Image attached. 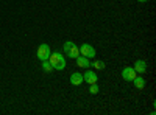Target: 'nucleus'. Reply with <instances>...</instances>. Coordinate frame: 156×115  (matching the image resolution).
Wrapping results in <instances>:
<instances>
[{
    "label": "nucleus",
    "mask_w": 156,
    "mask_h": 115,
    "mask_svg": "<svg viewBox=\"0 0 156 115\" xmlns=\"http://www.w3.org/2000/svg\"><path fill=\"white\" fill-rule=\"evenodd\" d=\"M80 48V55L81 56H86V58H95L97 56V52H95V48L90 45V44H83L81 47H78Z\"/></svg>",
    "instance_id": "7ed1b4c3"
},
{
    "label": "nucleus",
    "mask_w": 156,
    "mask_h": 115,
    "mask_svg": "<svg viewBox=\"0 0 156 115\" xmlns=\"http://www.w3.org/2000/svg\"><path fill=\"white\" fill-rule=\"evenodd\" d=\"M83 83H84V79H83V75H81V73L75 72V73L70 75V84H72V86H80V84H83Z\"/></svg>",
    "instance_id": "6e6552de"
},
{
    "label": "nucleus",
    "mask_w": 156,
    "mask_h": 115,
    "mask_svg": "<svg viewBox=\"0 0 156 115\" xmlns=\"http://www.w3.org/2000/svg\"><path fill=\"white\" fill-rule=\"evenodd\" d=\"M76 66L80 67V69H87V67H90V62H89V58H86V56H78L76 59Z\"/></svg>",
    "instance_id": "1a4fd4ad"
},
{
    "label": "nucleus",
    "mask_w": 156,
    "mask_h": 115,
    "mask_svg": "<svg viewBox=\"0 0 156 115\" xmlns=\"http://www.w3.org/2000/svg\"><path fill=\"white\" fill-rule=\"evenodd\" d=\"M134 72L136 73H145L147 72V62L145 61H142V59H137L136 62H134Z\"/></svg>",
    "instance_id": "0eeeda50"
},
{
    "label": "nucleus",
    "mask_w": 156,
    "mask_h": 115,
    "mask_svg": "<svg viewBox=\"0 0 156 115\" xmlns=\"http://www.w3.org/2000/svg\"><path fill=\"white\" fill-rule=\"evenodd\" d=\"M133 83H134L136 89H139V90H142V89L145 87V79L142 78V76H137V75H136V78L133 79Z\"/></svg>",
    "instance_id": "9d476101"
},
{
    "label": "nucleus",
    "mask_w": 156,
    "mask_h": 115,
    "mask_svg": "<svg viewBox=\"0 0 156 115\" xmlns=\"http://www.w3.org/2000/svg\"><path fill=\"white\" fill-rule=\"evenodd\" d=\"M83 79H84V83H87V84H97V73L95 72H92V70H87V72H84V75H83Z\"/></svg>",
    "instance_id": "39448f33"
},
{
    "label": "nucleus",
    "mask_w": 156,
    "mask_h": 115,
    "mask_svg": "<svg viewBox=\"0 0 156 115\" xmlns=\"http://www.w3.org/2000/svg\"><path fill=\"white\" fill-rule=\"evenodd\" d=\"M136 72H134V69L133 67H125L123 70H122V76H123V79L125 81H133L134 78H136Z\"/></svg>",
    "instance_id": "423d86ee"
},
{
    "label": "nucleus",
    "mask_w": 156,
    "mask_h": 115,
    "mask_svg": "<svg viewBox=\"0 0 156 115\" xmlns=\"http://www.w3.org/2000/svg\"><path fill=\"white\" fill-rule=\"evenodd\" d=\"M62 52L66 53L70 59H76L78 56H80V48H78L72 41L64 42V45H62Z\"/></svg>",
    "instance_id": "f03ea898"
},
{
    "label": "nucleus",
    "mask_w": 156,
    "mask_h": 115,
    "mask_svg": "<svg viewBox=\"0 0 156 115\" xmlns=\"http://www.w3.org/2000/svg\"><path fill=\"white\" fill-rule=\"evenodd\" d=\"M90 67H94V69H97V70H103V69H105L106 66H105V62H103V61H94L92 64H90Z\"/></svg>",
    "instance_id": "9b49d317"
},
{
    "label": "nucleus",
    "mask_w": 156,
    "mask_h": 115,
    "mask_svg": "<svg viewBox=\"0 0 156 115\" xmlns=\"http://www.w3.org/2000/svg\"><path fill=\"white\" fill-rule=\"evenodd\" d=\"M42 70L47 72V73L53 72V67H51V64L48 62V59H47V61H42Z\"/></svg>",
    "instance_id": "f8f14e48"
},
{
    "label": "nucleus",
    "mask_w": 156,
    "mask_h": 115,
    "mask_svg": "<svg viewBox=\"0 0 156 115\" xmlns=\"http://www.w3.org/2000/svg\"><path fill=\"white\" fill-rule=\"evenodd\" d=\"M48 62L51 64V67H53V70H64L66 69V59H64L62 55H59L58 52L56 53H50L48 56Z\"/></svg>",
    "instance_id": "f257e3e1"
},
{
    "label": "nucleus",
    "mask_w": 156,
    "mask_h": 115,
    "mask_svg": "<svg viewBox=\"0 0 156 115\" xmlns=\"http://www.w3.org/2000/svg\"><path fill=\"white\" fill-rule=\"evenodd\" d=\"M50 53H51L50 47H48L47 44H41V45L37 47L36 56H37V59H41V61H47V59H48V56H50Z\"/></svg>",
    "instance_id": "20e7f679"
},
{
    "label": "nucleus",
    "mask_w": 156,
    "mask_h": 115,
    "mask_svg": "<svg viewBox=\"0 0 156 115\" xmlns=\"http://www.w3.org/2000/svg\"><path fill=\"white\" fill-rule=\"evenodd\" d=\"M89 92H90V93H94V95H95V93H98V86H97V84H90Z\"/></svg>",
    "instance_id": "ddd939ff"
},
{
    "label": "nucleus",
    "mask_w": 156,
    "mask_h": 115,
    "mask_svg": "<svg viewBox=\"0 0 156 115\" xmlns=\"http://www.w3.org/2000/svg\"><path fill=\"white\" fill-rule=\"evenodd\" d=\"M137 2H140V3H144V2H148V0H137Z\"/></svg>",
    "instance_id": "4468645a"
}]
</instances>
